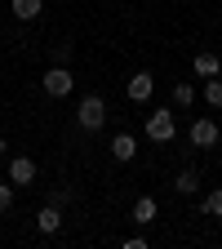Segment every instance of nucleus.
Listing matches in <instances>:
<instances>
[{"label":"nucleus","instance_id":"f257e3e1","mask_svg":"<svg viewBox=\"0 0 222 249\" xmlns=\"http://www.w3.org/2000/svg\"><path fill=\"white\" fill-rule=\"evenodd\" d=\"M76 124L85 134H98L102 124H107V103L98 98V93H85L80 98V107H76Z\"/></svg>","mask_w":222,"mask_h":249},{"label":"nucleus","instance_id":"f03ea898","mask_svg":"<svg viewBox=\"0 0 222 249\" xmlns=\"http://www.w3.org/2000/svg\"><path fill=\"white\" fill-rule=\"evenodd\" d=\"M71 89H76V76L67 71V62H53V67L45 71V93L49 98H67Z\"/></svg>","mask_w":222,"mask_h":249},{"label":"nucleus","instance_id":"7ed1b4c3","mask_svg":"<svg viewBox=\"0 0 222 249\" xmlns=\"http://www.w3.org/2000/svg\"><path fill=\"white\" fill-rule=\"evenodd\" d=\"M173 134H178L173 111H151V116H147V138H151V142H173Z\"/></svg>","mask_w":222,"mask_h":249},{"label":"nucleus","instance_id":"20e7f679","mask_svg":"<svg viewBox=\"0 0 222 249\" xmlns=\"http://www.w3.org/2000/svg\"><path fill=\"white\" fill-rule=\"evenodd\" d=\"M124 93H129V103H147L151 93H155V76L151 71H134L129 85H124Z\"/></svg>","mask_w":222,"mask_h":249},{"label":"nucleus","instance_id":"39448f33","mask_svg":"<svg viewBox=\"0 0 222 249\" xmlns=\"http://www.w3.org/2000/svg\"><path fill=\"white\" fill-rule=\"evenodd\" d=\"M9 182L14 187H31L36 182V160H31V156H14L9 160Z\"/></svg>","mask_w":222,"mask_h":249},{"label":"nucleus","instance_id":"423d86ee","mask_svg":"<svg viewBox=\"0 0 222 249\" xmlns=\"http://www.w3.org/2000/svg\"><path fill=\"white\" fill-rule=\"evenodd\" d=\"M191 147H218V124H213L209 116H200V120L191 124Z\"/></svg>","mask_w":222,"mask_h":249},{"label":"nucleus","instance_id":"0eeeda50","mask_svg":"<svg viewBox=\"0 0 222 249\" xmlns=\"http://www.w3.org/2000/svg\"><path fill=\"white\" fill-rule=\"evenodd\" d=\"M36 227H40V236H53V231L62 227V209H58V205H40V213H36Z\"/></svg>","mask_w":222,"mask_h":249},{"label":"nucleus","instance_id":"6e6552de","mask_svg":"<svg viewBox=\"0 0 222 249\" xmlns=\"http://www.w3.org/2000/svg\"><path fill=\"white\" fill-rule=\"evenodd\" d=\"M111 156H116L120 165L134 160V156H138V138H134V134H116V138H111Z\"/></svg>","mask_w":222,"mask_h":249},{"label":"nucleus","instance_id":"1a4fd4ad","mask_svg":"<svg viewBox=\"0 0 222 249\" xmlns=\"http://www.w3.org/2000/svg\"><path fill=\"white\" fill-rule=\"evenodd\" d=\"M155 218H160V205H155L151 196H138L134 200V223H142V227H151Z\"/></svg>","mask_w":222,"mask_h":249},{"label":"nucleus","instance_id":"9d476101","mask_svg":"<svg viewBox=\"0 0 222 249\" xmlns=\"http://www.w3.org/2000/svg\"><path fill=\"white\" fill-rule=\"evenodd\" d=\"M191 71L209 80V76H218V71H222V58H218V53H209V49H200V53H196V62H191Z\"/></svg>","mask_w":222,"mask_h":249},{"label":"nucleus","instance_id":"9b49d317","mask_svg":"<svg viewBox=\"0 0 222 249\" xmlns=\"http://www.w3.org/2000/svg\"><path fill=\"white\" fill-rule=\"evenodd\" d=\"M9 9H14V18L31 22V18H40V9H45V0H9Z\"/></svg>","mask_w":222,"mask_h":249},{"label":"nucleus","instance_id":"f8f14e48","mask_svg":"<svg viewBox=\"0 0 222 249\" xmlns=\"http://www.w3.org/2000/svg\"><path fill=\"white\" fill-rule=\"evenodd\" d=\"M173 192H178V196H191V192H200V174H196V169H182V174L173 178Z\"/></svg>","mask_w":222,"mask_h":249},{"label":"nucleus","instance_id":"ddd939ff","mask_svg":"<svg viewBox=\"0 0 222 249\" xmlns=\"http://www.w3.org/2000/svg\"><path fill=\"white\" fill-rule=\"evenodd\" d=\"M191 103H196L191 80H178V85H173V107H191Z\"/></svg>","mask_w":222,"mask_h":249},{"label":"nucleus","instance_id":"4468645a","mask_svg":"<svg viewBox=\"0 0 222 249\" xmlns=\"http://www.w3.org/2000/svg\"><path fill=\"white\" fill-rule=\"evenodd\" d=\"M205 103H209V107H222V80H218V76L205 80Z\"/></svg>","mask_w":222,"mask_h":249},{"label":"nucleus","instance_id":"2eb2a0df","mask_svg":"<svg viewBox=\"0 0 222 249\" xmlns=\"http://www.w3.org/2000/svg\"><path fill=\"white\" fill-rule=\"evenodd\" d=\"M205 213L209 218H222V187H213V192L205 196Z\"/></svg>","mask_w":222,"mask_h":249},{"label":"nucleus","instance_id":"dca6fc26","mask_svg":"<svg viewBox=\"0 0 222 249\" xmlns=\"http://www.w3.org/2000/svg\"><path fill=\"white\" fill-rule=\"evenodd\" d=\"M71 53H76L71 40H58V45H53V62H71Z\"/></svg>","mask_w":222,"mask_h":249},{"label":"nucleus","instance_id":"f3484780","mask_svg":"<svg viewBox=\"0 0 222 249\" xmlns=\"http://www.w3.org/2000/svg\"><path fill=\"white\" fill-rule=\"evenodd\" d=\"M14 205V182L5 178V182H0V209H9Z\"/></svg>","mask_w":222,"mask_h":249},{"label":"nucleus","instance_id":"a211bd4d","mask_svg":"<svg viewBox=\"0 0 222 249\" xmlns=\"http://www.w3.org/2000/svg\"><path fill=\"white\" fill-rule=\"evenodd\" d=\"M67 200H71V192H67V187H53V192H49V205H58V209L67 205Z\"/></svg>","mask_w":222,"mask_h":249}]
</instances>
